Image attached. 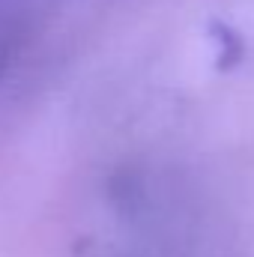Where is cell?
Returning <instances> with one entry per match:
<instances>
[{"mask_svg": "<svg viewBox=\"0 0 254 257\" xmlns=\"http://www.w3.org/2000/svg\"><path fill=\"white\" fill-rule=\"evenodd\" d=\"M9 57H12V42H9V36H6V33H0V72L6 69Z\"/></svg>", "mask_w": 254, "mask_h": 257, "instance_id": "7a4b0ae2", "label": "cell"}, {"mask_svg": "<svg viewBox=\"0 0 254 257\" xmlns=\"http://www.w3.org/2000/svg\"><path fill=\"white\" fill-rule=\"evenodd\" d=\"M212 39L218 42V66L221 69H230L242 60V39L224 21H212Z\"/></svg>", "mask_w": 254, "mask_h": 257, "instance_id": "6da1fadb", "label": "cell"}]
</instances>
